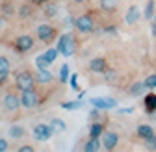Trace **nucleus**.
Instances as JSON below:
<instances>
[{"label": "nucleus", "mask_w": 156, "mask_h": 152, "mask_svg": "<svg viewBox=\"0 0 156 152\" xmlns=\"http://www.w3.org/2000/svg\"><path fill=\"white\" fill-rule=\"evenodd\" d=\"M56 50L63 54L65 58H69V56L74 54V39L69 35V33H63L60 39H58V45H56Z\"/></svg>", "instance_id": "obj_1"}, {"label": "nucleus", "mask_w": 156, "mask_h": 152, "mask_svg": "<svg viewBox=\"0 0 156 152\" xmlns=\"http://www.w3.org/2000/svg\"><path fill=\"white\" fill-rule=\"evenodd\" d=\"M34 82H35V78H34L30 72H26V71L19 72L17 78H15L17 89H21V91H30V89H34Z\"/></svg>", "instance_id": "obj_2"}, {"label": "nucleus", "mask_w": 156, "mask_h": 152, "mask_svg": "<svg viewBox=\"0 0 156 152\" xmlns=\"http://www.w3.org/2000/svg\"><path fill=\"white\" fill-rule=\"evenodd\" d=\"M54 134V126H48V124H37L34 128V137L35 141H48Z\"/></svg>", "instance_id": "obj_3"}, {"label": "nucleus", "mask_w": 156, "mask_h": 152, "mask_svg": "<svg viewBox=\"0 0 156 152\" xmlns=\"http://www.w3.org/2000/svg\"><path fill=\"white\" fill-rule=\"evenodd\" d=\"M76 28L80 30L82 33H89V32H93V28H95L93 19H91L89 15H80V17L76 19Z\"/></svg>", "instance_id": "obj_4"}, {"label": "nucleus", "mask_w": 156, "mask_h": 152, "mask_svg": "<svg viewBox=\"0 0 156 152\" xmlns=\"http://www.w3.org/2000/svg\"><path fill=\"white\" fill-rule=\"evenodd\" d=\"M54 35H56V30H54L52 26H48V24H41V26H37V37H39L41 41L50 43V41L54 39Z\"/></svg>", "instance_id": "obj_5"}, {"label": "nucleus", "mask_w": 156, "mask_h": 152, "mask_svg": "<svg viewBox=\"0 0 156 152\" xmlns=\"http://www.w3.org/2000/svg\"><path fill=\"white\" fill-rule=\"evenodd\" d=\"M119 143V136L115 132H102V147L106 150H112L113 147H117Z\"/></svg>", "instance_id": "obj_6"}, {"label": "nucleus", "mask_w": 156, "mask_h": 152, "mask_svg": "<svg viewBox=\"0 0 156 152\" xmlns=\"http://www.w3.org/2000/svg\"><path fill=\"white\" fill-rule=\"evenodd\" d=\"M32 47H34V39H32L30 35H21V37H17L15 48H17L19 52H28V50H32Z\"/></svg>", "instance_id": "obj_7"}, {"label": "nucleus", "mask_w": 156, "mask_h": 152, "mask_svg": "<svg viewBox=\"0 0 156 152\" xmlns=\"http://www.w3.org/2000/svg\"><path fill=\"white\" fill-rule=\"evenodd\" d=\"M21 106H24V108H35V106H37V95L34 93V89H30V91H23Z\"/></svg>", "instance_id": "obj_8"}, {"label": "nucleus", "mask_w": 156, "mask_h": 152, "mask_svg": "<svg viewBox=\"0 0 156 152\" xmlns=\"http://www.w3.org/2000/svg\"><path fill=\"white\" fill-rule=\"evenodd\" d=\"M91 104L97 109H112L117 106V100H113V98H91Z\"/></svg>", "instance_id": "obj_9"}, {"label": "nucleus", "mask_w": 156, "mask_h": 152, "mask_svg": "<svg viewBox=\"0 0 156 152\" xmlns=\"http://www.w3.org/2000/svg\"><path fill=\"white\" fill-rule=\"evenodd\" d=\"M89 71L97 72V74H102L106 71V60L104 58H93L89 61Z\"/></svg>", "instance_id": "obj_10"}, {"label": "nucleus", "mask_w": 156, "mask_h": 152, "mask_svg": "<svg viewBox=\"0 0 156 152\" xmlns=\"http://www.w3.org/2000/svg\"><path fill=\"white\" fill-rule=\"evenodd\" d=\"M140 17H141V13H140L138 6H132V8L126 11V15H125V22H126V24H136V22L140 21Z\"/></svg>", "instance_id": "obj_11"}, {"label": "nucleus", "mask_w": 156, "mask_h": 152, "mask_svg": "<svg viewBox=\"0 0 156 152\" xmlns=\"http://www.w3.org/2000/svg\"><path fill=\"white\" fill-rule=\"evenodd\" d=\"M4 106H6V109H9V111H15L19 106H21V98H17L15 95H6L4 97Z\"/></svg>", "instance_id": "obj_12"}, {"label": "nucleus", "mask_w": 156, "mask_h": 152, "mask_svg": "<svg viewBox=\"0 0 156 152\" xmlns=\"http://www.w3.org/2000/svg\"><path fill=\"white\" fill-rule=\"evenodd\" d=\"M35 78V82H39V84H48L50 80H52V72L48 71V69H37V74L34 76Z\"/></svg>", "instance_id": "obj_13"}, {"label": "nucleus", "mask_w": 156, "mask_h": 152, "mask_svg": "<svg viewBox=\"0 0 156 152\" xmlns=\"http://www.w3.org/2000/svg\"><path fill=\"white\" fill-rule=\"evenodd\" d=\"M136 134H138L141 139H147V137L154 136V130H152V126H149V124H140L138 130H136Z\"/></svg>", "instance_id": "obj_14"}, {"label": "nucleus", "mask_w": 156, "mask_h": 152, "mask_svg": "<svg viewBox=\"0 0 156 152\" xmlns=\"http://www.w3.org/2000/svg\"><path fill=\"white\" fill-rule=\"evenodd\" d=\"M145 89H147V85H145V82H136L132 87H130V95L132 97H140V95H143L145 93Z\"/></svg>", "instance_id": "obj_15"}, {"label": "nucleus", "mask_w": 156, "mask_h": 152, "mask_svg": "<svg viewBox=\"0 0 156 152\" xmlns=\"http://www.w3.org/2000/svg\"><path fill=\"white\" fill-rule=\"evenodd\" d=\"M9 72V61L4 58V56H0V80H4Z\"/></svg>", "instance_id": "obj_16"}, {"label": "nucleus", "mask_w": 156, "mask_h": 152, "mask_svg": "<svg viewBox=\"0 0 156 152\" xmlns=\"http://www.w3.org/2000/svg\"><path fill=\"white\" fill-rule=\"evenodd\" d=\"M102 145H101V141H99V137H91L87 143H86V150L87 152H97Z\"/></svg>", "instance_id": "obj_17"}, {"label": "nucleus", "mask_w": 156, "mask_h": 152, "mask_svg": "<svg viewBox=\"0 0 156 152\" xmlns=\"http://www.w3.org/2000/svg\"><path fill=\"white\" fill-rule=\"evenodd\" d=\"M101 8L104 11H115L117 9V0H101Z\"/></svg>", "instance_id": "obj_18"}, {"label": "nucleus", "mask_w": 156, "mask_h": 152, "mask_svg": "<svg viewBox=\"0 0 156 152\" xmlns=\"http://www.w3.org/2000/svg\"><path fill=\"white\" fill-rule=\"evenodd\" d=\"M102 78H104L108 84H113V82L117 80V71H113V69H106V71L102 72Z\"/></svg>", "instance_id": "obj_19"}, {"label": "nucleus", "mask_w": 156, "mask_h": 152, "mask_svg": "<svg viewBox=\"0 0 156 152\" xmlns=\"http://www.w3.org/2000/svg\"><path fill=\"white\" fill-rule=\"evenodd\" d=\"M143 17L147 19V21H151V19L154 17V0H149V2H147L145 11H143Z\"/></svg>", "instance_id": "obj_20"}, {"label": "nucleus", "mask_w": 156, "mask_h": 152, "mask_svg": "<svg viewBox=\"0 0 156 152\" xmlns=\"http://www.w3.org/2000/svg\"><path fill=\"white\" fill-rule=\"evenodd\" d=\"M145 108L147 111H154L156 109V95H147V98H145Z\"/></svg>", "instance_id": "obj_21"}, {"label": "nucleus", "mask_w": 156, "mask_h": 152, "mask_svg": "<svg viewBox=\"0 0 156 152\" xmlns=\"http://www.w3.org/2000/svg\"><path fill=\"white\" fill-rule=\"evenodd\" d=\"M89 134H91V137H101V134H102V124H101V123H95V124H91V128H89Z\"/></svg>", "instance_id": "obj_22"}, {"label": "nucleus", "mask_w": 156, "mask_h": 152, "mask_svg": "<svg viewBox=\"0 0 156 152\" xmlns=\"http://www.w3.org/2000/svg\"><path fill=\"white\" fill-rule=\"evenodd\" d=\"M9 136H11L13 139L23 137V136H24V128H21V126H11V128H9Z\"/></svg>", "instance_id": "obj_23"}, {"label": "nucleus", "mask_w": 156, "mask_h": 152, "mask_svg": "<svg viewBox=\"0 0 156 152\" xmlns=\"http://www.w3.org/2000/svg\"><path fill=\"white\" fill-rule=\"evenodd\" d=\"M35 65H37V69H47L50 63L47 61V58H45V54H39L37 58H35Z\"/></svg>", "instance_id": "obj_24"}, {"label": "nucleus", "mask_w": 156, "mask_h": 152, "mask_svg": "<svg viewBox=\"0 0 156 152\" xmlns=\"http://www.w3.org/2000/svg\"><path fill=\"white\" fill-rule=\"evenodd\" d=\"M58 54H60V52H58L56 48H48V50L45 52V58H47V61H48V63H54V61H56V58H58Z\"/></svg>", "instance_id": "obj_25"}, {"label": "nucleus", "mask_w": 156, "mask_h": 152, "mask_svg": "<svg viewBox=\"0 0 156 152\" xmlns=\"http://www.w3.org/2000/svg\"><path fill=\"white\" fill-rule=\"evenodd\" d=\"M62 108H63V109H80V108H82V102H80V100H74V102H63Z\"/></svg>", "instance_id": "obj_26"}, {"label": "nucleus", "mask_w": 156, "mask_h": 152, "mask_svg": "<svg viewBox=\"0 0 156 152\" xmlns=\"http://www.w3.org/2000/svg\"><path fill=\"white\" fill-rule=\"evenodd\" d=\"M45 15H47V17H56V15H58V6L48 4V6L45 8Z\"/></svg>", "instance_id": "obj_27"}, {"label": "nucleus", "mask_w": 156, "mask_h": 152, "mask_svg": "<svg viewBox=\"0 0 156 152\" xmlns=\"http://www.w3.org/2000/svg\"><path fill=\"white\" fill-rule=\"evenodd\" d=\"M60 80L62 82L69 80V65H62V69H60Z\"/></svg>", "instance_id": "obj_28"}, {"label": "nucleus", "mask_w": 156, "mask_h": 152, "mask_svg": "<svg viewBox=\"0 0 156 152\" xmlns=\"http://www.w3.org/2000/svg\"><path fill=\"white\" fill-rule=\"evenodd\" d=\"M145 85H147V89H154V87H156V74H151V76H147Z\"/></svg>", "instance_id": "obj_29"}, {"label": "nucleus", "mask_w": 156, "mask_h": 152, "mask_svg": "<svg viewBox=\"0 0 156 152\" xmlns=\"http://www.w3.org/2000/svg\"><path fill=\"white\" fill-rule=\"evenodd\" d=\"M145 147L154 150V148H156V136H151V137H147V139H145Z\"/></svg>", "instance_id": "obj_30"}, {"label": "nucleus", "mask_w": 156, "mask_h": 152, "mask_svg": "<svg viewBox=\"0 0 156 152\" xmlns=\"http://www.w3.org/2000/svg\"><path fill=\"white\" fill-rule=\"evenodd\" d=\"M50 124H52L54 128H58V130H65V123H63V121H60V119H52V121H50Z\"/></svg>", "instance_id": "obj_31"}, {"label": "nucleus", "mask_w": 156, "mask_h": 152, "mask_svg": "<svg viewBox=\"0 0 156 152\" xmlns=\"http://www.w3.org/2000/svg\"><path fill=\"white\" fill-rule=\"evenodd\" d=\"M30 13H32V9H30L28 6H23L21 9H19V15H21V19H26V17H30Z\"/></svg>", "instance_id": "obj_32"}, {"label": "nucleus", "mask_w": 156, "mask_h": 152, "mask_svg": "<svg viewBox=\"0 0 156 152\" xmlns=\"http://www.w3.org/2000/svg\"><path fill=\"white\" fill-rule=\"evenodd\" d=\"M69 82H71V85H73V89H74V91H78V89H80V85H78V74H73Z\"/></svg>", "instance_id": "obj_33"}, {"label": "nucleus", "mask_w": 156, "mask_h": 152, "mask_svg": "<svg viewBox=\"0 0 156 152\" xmlns=\"http://www.w3.org/2000/svg\"><path fill=\"white\" fill-rule=\"evenodd\" d=\"M4 150H8V141L0 139V152H4Z\"/></svg>", "instance_id": "obj_34"}, {"label": "nucleus", "mask_w": 156, "mask_h": 152, "mask_svg": "<svg viewBox=\"0 0 156 152\" xmlns=\"http://www.w3.org/2000/svg\"><path fill=\"white\" fill-rule=\"evenodd\" d=\"M34 148L30 147V145H24V147H21V148H19V152H32Z\"/></svg>", "instance_id": "obj_35"}, {"label": "nucleus", "mask_w": 156, "mask_h": 152, "mask_svg": "<svg viewBox=\"0 0 156 152\" xmlns=\"http://www.w3.org/2000/svg\"><path fill=\"white\" fill-rule=\"evenodd\" d=\"M4 11H6V13H11V6H9V4H6V6H4Z\"/></svg>", "instance_id": "obj_36"}, {"label": "nucleus", "mask_w": 156, "mask_h": 152, "mask_svg": "<svg viewBox=\"0 0 156 152\" xmlns=\"http://www.w3.org/2000/svg\"><path fill=\"white\" fill-rule=\"evenodd\" d=\"M32 2H34V4H45L47 0H32Z\"/></svg>", "instance_id": "obj_37"}, {"label": "nucleus", "mask_w": 156, "mask_h": 152, "mask_svg": "<svg viewBox=\"0 0 156 152\" xmlns=\"http://www.w3.org/2000/svg\"><path fill=\"white\" fill-rule=\"evenodd\" d=\"M106 32H108V33H113V32H115V28H113V26H110V28H106Z\"/></svg>", "instance_id": "obj_38"}, {"label": "nucleus", "mask_w": 156, "mask_h": 152, "mask_svg": "<svg viewBox=\"0 0 156 152\" xmlns=\"http://www.w3.org/2000/svg\"><path fill=\"white\" fill-rule=\"evenodd\" d=\"M74 2H86V0H74Z\"/></svg>", "instance_id": "obj_39"}, {"label": "nucleus", "mask_w": 156, "mask_h": 152, "mask_svg": "<svg viewBox=\"0 0 156 152\" xmlns=\"http://www.w3.org/2000/svg\"><path fill=\"white\" fill-rule=\"evenodd\" d=\"M154 24H156V13H154Z\"/></svg>", "instance_id": "obj_40"}]
</instances>
